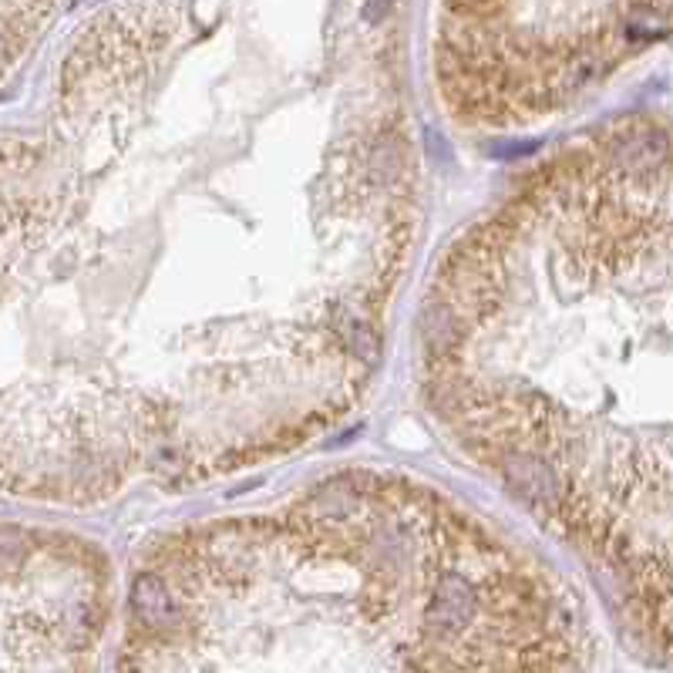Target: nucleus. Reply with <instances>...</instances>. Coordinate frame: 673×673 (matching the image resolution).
I'll return each mask as SVG.
<instances>
[{"mask_svg": "<svg viewBox=\"0 0 673 673\" xmlns=\"http://www.w3.org/2000/svg\"><path fill=\"white\" fill-rule=\"evenodd\" d=\"M455 7H465V11H482V7H488L492 0H451Z\"/></svg>", "mask_w": 673, "mask_h": 673, "instance_id": "nucleus-8", "label": "nucleus"}, {"mask_svg": "<svg viewBox=\"0 0 673 673\" xmlns=\"http://www.w3.org/2000/svg\"><path fill=\"white\" fill-rule=\"evenodd\" d=\"M421 337L431 357H451L465 337L462 310H458L455 303L431 300L421 313Z\"/></svg>", "mask_w": 673, "mask_h": 673, "instance_id": "nucleus-4", "label": "nucleus"}, {"mask_svg": "<svg viewBox=\"0 0 673 673\" xmlns=\"http://www.w3.org/2000/svg\"><path fill=\"white\" fill-rule=\"evenodd\" d=\"M132 606H135L138 620L155 633L175 630V626L182 623V610H179V603H175L172 589L155 573H142L132 583Z\"/></svg>", "mask_w": 673, "mask_h": 673, "instance_id": "nucleus-3", "label": "nucleus"}, {"mask_svg": "<svg viewBox=\"0 0 673 673\" xmlns=\"http://www.w3.org/2000/svg\"><path fill=\"white\" fill-rule=\"evenodd\" d=\"M391 4H394V0H367V4H364V17H367V21H371V24L384 21L387 11H391Z\"/></svg>", "mask_w": 673, "mask_h": 673, "instance_id": "nucleus-7", "label": "nucleus"}, {"mask_svg": "<svg viewBox=\"0 0 673 673\" xmlns=\"http://www.w3.org/2000/svg\"><path fill=\"white\" fill-rule=\"evenodd\" d=\"M475 613H478V596L462 576H445L435 586V596H431V606H428V623L435 626L438 633H458L462 626L475 620Z\"/></svg>", "mask_w": 673, "mask_h": 673, "instance_id": "nucleus-2", "label": "nucleus"}, {"mask_svg": "<svg viewBox=\"0 0 673 673\" xmlns=\"http://www.w3.org/2000/svg\"><path fill=\"white\" fill-rule=\"evenodd\" d=\"M505 482L512 485V492L519 495L525 505H532L536 512L556 515L566 505V488H562L556 468L546 458L532 455V451H512L502 462Z\"/></svg>", "mask_w": 673, "mask_h": 673, "instance_id": "nucleus-1", "label": "nucleus"}, {"mask_svg": "<svg viewBox=\"0 0 673 673\" xmlns=\"http://www.w3.org/2000/svg\"><path fill=\"white\" fill-rule=\"evenodd\" d=\"M354 509H357V488L347 482H330L317 488L313 499L307 502L310 519L317 522H344L347 515H354Z\"/></svg>", "mask_w": 673, "mask_h": 673, "instance_id": "nucleus-5", "label": "nucleus"}, {"mask_svg": "<svg viewBox=\"0 0 673 673\" xmlns=\"http://www.w3.org/2000/svg\"><path fill=\"white\" fill-rule=\"evenodd\" d=\"M663 34H667V21L653 11H636V14H630V21H626V38H633V41L663 38Z\"/></svg>", "mask_w": 673, "mask_h": 673, "instance_id": "nucleus-6", "label": "nucleus"}]
</instances>
